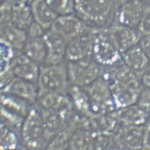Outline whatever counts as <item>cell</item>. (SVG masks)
Instances as JSON below:
<instances>
[{
  "label": "cell",
  "mask_w": 150,
  "mask_h": 150,
  "mask_svg": "<svg viewBox=\"0 0 150 150\" xmlns=\"http://www.w3.org/2000/svg\"><path fill=\"white\" fill-rule=\"evenodd\" d=\"M83 1V0H75L76 3H78V2H81V1Z\"/></svg>",
  "instance_id": "43"
},
{
  "label": "cell",
  "mask_w": 150,
  "mask_h": 150,
  "mask_svg": "<svg viewBox=\"0 0 150 150\" xmlns=\"http://www.w3.org/2000/svg\"><path fill=\"white\" fill-rule=\"evenodd\" d=\"M79 126V116L75 115L69 123L51 139L46 150H68L73 134Z\"/></svg>",
  "instance_id": "23"
},
{
  "label": "cell",
  "mask_w": 150,
  "mask_h": 150,
  "mask_svg": "<svg viewBox=\"0 0 150 150\" xmlns=\"http://www.w3.org/2000/svg\"><path fill=\"white\" fill-rule=\"evenodd\" d=\"M68 149L93 150L91 132L79 126L73 135Z\"/></svg>",
  "instance_id": "28"
},
{
  "label": "cell",
  "mask_w": 150,
  "mask_h": 150,
  "mask_svg": "<svg viewBox=\"0 0 150 150\" xmlns=\"http://www.w3.org/2000/svg\"><path fill=\"white\" fill-rule=\"evenodd\" d=\"M34 105L39 108L61 111L71 115L77 114L69 95L56 93L38 95L36 103Z\"/></svg>",
  "instance_id": "15"
},
{
  "label": "cell",
  "mask_w": 150,
  "mask_h": 150,
  "mask_svg": "<svg viewBox=\"0 0 150 150\" xmlns=\"http://www.w3.org/2000/svg\"><path fill=\"white\" fill-rule=\"evenodd\" d=\"M27 38L26 31L12 22L1 25V42L8 45L16 53L22 52Z\"/></svg>",
  "instance_id": "20"
},
{
  "label": "cell",
  "mask_w": 150,
  "mask_h": 150,
  "mask_svg": "<svg viewBox=\"0 0 150 150\" xmlns=\"http://www.w3.org/2000/svg\"><path fill=\"white\" fill-rule=\"evenodd\" d=\"M109 150H126L125 149H121L120 147H115L112 148L111 149H110Z\"/></svg>",
  "instance_id": "41"
},
{
  "label": "cell",
  "mask_w": 150,
  "mask_h": 150,
  "mask_svg": "<svg viewBox=\"0 0 150 150\" xmlns=\"http://www.w3.org/2000/svg\"><path fill=\"white\" fill-rule=\"evenodd\" d=\"M92 57L105 67L122 59V54L112 41L107 28L94 29Z\"/></svg>",
  "instance_id": "7"
},
{
  "label": "cell",
  "mask_w": 150,
  "mask_h": 150,
  "mask_svg": "<svg viewBox=\"0 0 150 150\" xmlns=\"http://www.w3.org/2000/svg\"><path fill=\"white\" fill-rule=\"evenodd\" d=\"M109 36L121 54L139 44L142 35L137 29L115 23L107 28Z\"/></svg>",
  "instance_id": "11"
},
{
  "label": "cell",
  "mask_w": 150,
  "mask_h": 150,
  "mask_svg": "<svg viewBox=\"0 0 150 150\" xmlns=\"http://www.w3.org/2000/svg\"><path fill=\"white\" fill-rule=\"evenodd\" d=\"M32 105L13 95L1 93V124L20 132L23 120Z\"/></svg>",
  "instance_id": "5"
},
{
  "label": "cell",
  "mask_w": 150,
  "mask_h": 150,
  "mask_svg": "<svg viewBox=\"0 0 150 150\" xmlns=\"http://www.w3.org/2000/svg\"><path fill=\"white\" fill-rule=\"evenodd\" d=\"M43 37L47 46L44 65H56L67 62L65 54L67 42L50 29L45 31Z\"/></svg>",
  "instance_id": "14"
},
{
  "label": "cell",
  "mask_w": 150,
  "mask_h": 150,
  "mask_svg": "<svg viewBox=\"0 0 150 150\" xmlns=\"http://www.w3.org/2000/svg\"><path fill=\"white\" fill-rule=\"evenodd\" d=\"M92 135V150H109L115 147L114 133L94 132Z\"/></svg>",
  "instance_id": "29"
},
{
  "label": "cell",
  "mask_w": 150,
  "mask_h": 150,
  "mask_svg": "<svg viewBox=\"0 0 150 150\" xmlns=\"http://www.w3.org/2000/svg\"><path fill=\"white\" fill-rule=\"evenodd\" d=\"M48 6L57 16L74 14L75 0H45Z\"/></svg>",
  "instance_id": "30"
},
{
  "label": "cell",
  "mask_w": 150,
  "mask_h": 150,
  "mask_svg": "<svg viewBox=\"0 0 150 150\" xmlns=\"http://www.w3.org/2000/svg\"><path fill=\"white\" fill-rule=\"evenodd\" d=\"M21 147L19 132L1 124V150H13Z\"/></svg>",
  "instance_id": "27"
},
{
  "label": "cell",
  "mask_w": 150,
  "mask_h": 150,
  "mask_svg": "<svg viewBox=\"0 0 150 150\" xmlns=\"http://www.w3.org/2000/svg\"><path fill=\"white\" fill-rule=\"evenodd\" d=\"M111 114L120 125H145L149 117L136 104L118 109Z\"/></svg>",
  "instance_id": "22"
},
{
  "label": "cell",
  "mask_w": 150,
  "mask_h": 150,
  "mask_svg": "<svg viewBox=\"0 0 150 150\" xmlns=\"http://www.w3.org/2000/svg\"><path fill=\"white\" fill-rule=\"evenodd\" d=\"M108 82L116 109L135 104L143 88H137L116 81Z\"/></svg>",
  "instance_id": "16"
},
{
  "label": "cell",
  "mask_w": 150,
  "mask_h": 150,
  "mask_svg": "<svg viewBox=\"0 0 150 150\" xmlns=\"http://www.w3.org/2000/svg\"><path fill=\"white\" fill-rule=\"evenodd\" d=\"M145 125H120L114 133L115 147L126 150L143 149Z\"/></svg>",
  "instance_id": "8"
},
{
  "label": "cell",
  "mask_w": 150,
  "mask_h": 150,
  "mask_svg": "<svg viewBox=\"0 0 150 150\" xmlns=\"http://www.w3.org/2000/svg\"><path fill=\"white\" fill-rule=\"evenodd\" d=\"M139 45L150 61V34L142 37Z\"/></svg>",
  "instance_id": "35"
},
{
  "label": "cell",
  "mask_w": 150,
  "mask_h": 150,
  "mask_svg": "<svg viewBox=\"0 0 150 150\" xmlns=\"http://www.w3.org/2000/svg\"><path fill=\"white\" fill-rule=\"evenodd\" d=\"M1 93L10 94L20 98L33 106L36 103L38 89L36 83L15 77L10 83L1 89Z\"/></svg>",
  "instance_id": "17"
},
{
  "label": "cell",
  "mask_w": 150,
  "mask_h": 150,
  "mask_svg": "<svg viewBox=\"0 0 150 150\" xmlns=\"http://www.w3.org/2000/svg\"><path fill=\"white\" fill-rule=\"evenodd\" d=\"M133 1V0H118L117 3L119 4V6H120V5L122 4V3L127 2H128V1Z\"/></svg>",
  "instance_id": "38"
},
{
  "label": "cell",
  "mask_w": 150,
  "mask_h": 150,
  "mask_svg": "<svg viewBox=\"0 0 150 150\" xmlns=\"http://www.w3.org/2000/svg\"><path fill=\"white\" fill-rule=\"evenodd\" d=\"M43 36L28 38L22 50L40 67L44 65L47 55V46Z\"/></svg>",
  "instance_id": "25"
},
{
  "label": "cell",
  "mask_w": 150,
  "mask_h": 150,
  "mask_svg": "<svg viewBox=\"0 0 150 150\" xmlns=\"http://www.w3.org/2000/svg\"><path fill=\"white\" fill-rule=\"evenodd\" d=\"M142 37L150 34V6H146L142 19L137 29Z\"/></svg>",
  "instance_id": "32"
},
{
  "label": "cell",
  "mask_w": 150,
  "mask_h": 150,
  "mask_svg": "<svg viewBox=\"0 0 150 150\" xmlns=\"http://www.w3.org/2000/svg\"><path fill=\"white\" fill-rule=\"evenodd\" d=\"M71 86L83 88L103 77L106 67L92 57L75 61L67 62Z\"/></svg>",
  "instance_id": "4"
},
{
  "label": "cell",
  "mask_w": 150,
  "mask_h": 150,
  "mask_svg": "<svg viewBox=\"0 0 150 150\" xmlns=\"http://www.w3.org/2000/svg\"><path fill=\"white\" fill-rule=\"evenodd\" d=\"M90 27L77 15L71 14L57 16L50 29L68 42L83 33Z\"/></svg>",
  "instance_id": "9"
},
{
  "label": "cell",
  "mask_w": 150,
  "mask_h": 150,
  "mask_svg": "<svg viewBox=\"0 0 150 150\" xmlns=\"http://www.w3.org/2000/svg\"><path fill=\"white\" fill-rule=\"evenodd\" d=\"M33 1H35V0H21L20 2L27 3H27H30L31 4Z\"/></svg>",
  "instance_id": "39"
},
{
  "label": "cell",
  "mask_w": 150,
  "mask_h": 150,
  "mask_svg": "<svg viewBox=\"0 0 150 150\" xmlns=\"http://www.w3.org/2000/svg\"><path fill=\"white\" fill-rule=\"evenodd\" d=\"M37 84L38 95L46 93L69 95L71 85L68 76L67 62L41 66Z\"/></svg>",
  "instance_id": "2"
},
{
  "label": "cell",
  "mask_w": 150,
  "mask_h": 150,
  "mask_svg": "<svg viewBox=\"0 0 150 150\" xmlns=\"http://www.w3.org/2000/svg\"><path fill=\"white\" fill-rule=\"evenodd\" d=\"M25 150V149H24L23 147H20V148H18L17 149H15V150Z\"/></svg>",
  "instance_id": "42"
},
{
  "label": "cell",
  "mask_w": 150,
  "mask_h": 150,
  "mask_svg": "<svg viewBox=\"0 0 150 150\" xmlns=\"http://www.w3.org/2000/svg\"><path fill=\"white\" fill-rule=\"evenodd\" d=\"M143 2L147 6H150V0H142Z\"/></svg>",
  "instance_id": "40"
},
{
  "label": "cell",
  "mask_w": 150,
  "mask_h": 150,
  "mask_svg": "<svg viewBox=\"0 0 150 150\" xmlns=\"http://www.w3.org/2000/svg\"><path fill=\"white\" fill-rule=\"evenodd\" d=\"M143 149L150 150V120L145 124Z\"/></svg>",
  "instance_id": "36"
},
{
  "label": "cell",
  "mask_w": 150,
  "mask_h": 150,
  "mask_svg": "<svg viewBox=\"0 0 150 150\" xmlns=\"http://www.w3.org/2000/svg\"><path fill=\"white\" fill-rule=\"evenodd\" d=\"M46 31L37 23L33 21L26 31L28 38L42 37Z\"/></svg>",
  "instance_id": "34"
},
{
  "label": "cell",
  "mask_w": 150,
  "mask_h": 150,
  "mask_svg": "<svg viewBox=\"0 0 150 150\" xmlns=\"http://www.w3.org/2000/svg\"><path fill=\"white\" fill-rule=\"evenodd\" d=\"M82 88L88 97L93 114H111L116 110L109 84L104 77Z\"/></svg>",
  "instance_id": "6"
},
{
  "label": "cell",
  "mask_w": 150,
  "mask_h": 150,
  "mask_svg": "<svg viewBox=\"0 0 150 150\" xmlns=\"http://www.w3.org/2000/svg\"><path fill=\"white\" fill-rule=\"evenodd\" d=\"M34 21L45 30L50 29L57 16L48 6L45 0H35L30 6Z\"/></svg>",
  "instance_id": "24"
},
{
  "label": "cell",
  "mask_w": 150,
  "mask_h": 150,
  "mask_svg": "<svg viewBox=\"0 0 150 150\" xmlns=\"http://www.w3.org/2000/svg\"><path fill=\"white\" fill-rule=\"evenodd\" d=\"M9 66L16 77L37 83L40 66L23 52L14 54L10 61Z\"/></svg>",
  "instance_id": "12"
},
{
  "label": "cell",
  "mask_w": 150,
  "mask_h": 150,
  "mask_svg": "<svg viewBox=\"0 0 150 150\" xmlns=\"http://www.w3.org/2000/svg\"><path fill=\"white\" fill-rule=\"evenodd\" d=\"M30 6L19 2L11 7V22L25 31L33 21Z\"/></svg>",
  "instance_id": "26"
},
{
  "label": "cell",
  "mask_w": 150,
  "mask_h": 150,
  "mask_svg": "<svg viewBox=\"0 0 150 150\" xmlns=\"http://www.w3.org/2000/svg\"><path fill=\"white\" fill-rule=\"evenodd\" d=\"M122 59L140 79L150 64V59L139 44L122 54Z\"/></svg>",
  "instance_id": "21"
},
{
  "label": "cell",
  "mask_w": 150,
  "mask_h": 150,
  "mask_svg": "<svg viewBox=\"0 0 150 150\" xmlns=\"http://www.w3.org/2000/svg\"><path fill=\"white\" fill-rule=\"evenodd\" d=\"M35 106L39 110L45 130L52 139L56 134L63 129L77 114L71 115L61 111L39 108L36 105Z\"/></svg>",
  "instance_id": "19"
},
{
  "label": "cell",
  "mask_w": 150,
  "mask_h": 150,
  "mask_svg": "<svg viewBox=\"0 0 150 150\" xmlns=\"http://www.w3.org/2000/svg\"><path fill=\"white\" fill-rule=\"evenodd\" d=\"M115 0H83L76 3L78 17L93 28H105L114 10Z\"/></svg>",
  "instance_id": "3"
},
{
  "label": "cell",
  "mask_w": 150,
  "mask_h": 150,
  "mask_svg": "<svg viewBox=\"0 0 150 150\" xmlns=\"http://www.w3.org/2000/svg\"><path fill=\"white\" fill-rule=\"evenodd\" d=\"M14 73L11 70L10 66L3 69H1L0 76V86L1 89H3L5 86L10 83L15 78Z\"/></svg>",
  "instance_id": "33"
},
{
  "label": "cell",
  "mask_w": 150,
  "mask_h": 150,
  "mask_svg": "<svg viewBox=\"0 0 150 150\" xmlns=\"http://www.w3.org/2000/svg\"><path fill=\"white\" fill-rule=\"evenodd\" d=\"M145 150V149H142V150Z\"/></svg>",
  "instance_id": "44"
},
{
  "label": "cell",
  "mask_w": 150,
  "mask_h": 150,
  "mask_svg": "<svg viewBox=\"0 0 150 150\" xmlns=\"http://www.w3.org/2000/svg\"><path fill=\"white\" fill-rule=\"evenodd\" d=\"M103 76L108 81H116L122 83L143 88L141 79L128 67L121 59L114 65L107 67Z\"/></svg>",
  "instance_id": "18"
},
{
  "label": "cell",
  "mask_w": 150,
  "mask_h": 150,
  "mask_svg": "<svg viewBox=\"0 0 150 150\" xmlns=\"http://www.w3.org/2000/svg\"><path fill=\"white\" fill-rule=\"evenodd\" d=\"M69 150V149H68V150Z\"/></svg>",
  "instance_id": "45"
},
{
  "label": "cell",
  "mask_w": 150,
  "mask_h": 150,
  "mask_svg": "<svg viewBox=\"0 0 150 150\" xmlns=\"http://www.w3.org/2000/svg\"><path fill=\"white\" fill-rule=\"evenodd\" d=\"M135 104L150 116V88L143 87Z\"/></svg>",
  "instance_id": "31"
},
{
  "label": "cell",
  "mask_w": 150,
  "mask_h": 150,
  "mask_svg": "<svg viewBox=\"0 0 150 150\" xmlns=\"http://www.w3.org/2000/svg\"><path fill=\"white\" fill-rule=\"evenodd\" d=\"M146 6L142 0H133L122 3L117 9L116 22L131 28L137 29Z\"/></svg>",
  "instance_id": "13"
},
{
  "label": "cell",
  "mask_w": 150,
  "mask_h": 150,
  "mask_svg": "<svg viewBox=\"0 0 150 150\" xmlns=\"http://www.w3.org/2000/svg\"><path fill=\"white\" fill-rule=\"evenodd\" d=\"M22 147L25 150H46L52 139L45 128L39 110L32 106L22 123L20 132Z\"/></svg>",
  "instance_id": "1"
},
{
  "label": "cell",
  "mask_w": 150,
  "mask_h": 150,
  "mask_svg": "<svg viewBox=\"0 0 150 150\" xmlns=\"http://www.w3.org/2000/svg\"><path fill=\"white\" fill-rule=\"evenodd\" d=\"M143 86L150 88V63L141 78Z\"/></svg>",
  "instance_id": "37"
},
{
  "label": "cell",
  "mask_w": 150,
  "mask_h": 150,
  "mask_svg": "<svg viewBox=\"0 0 150 150\" xmlns=\"http://www.w3.org/2000/svg\"><path fill=\"white\" fill-rule=\"evenodd\" d=\"M94 29L90 27L83 33L67 42L66 61H75L92 57Z\"/></svg>",
  "instance_id": "10"
}]
</instances>
